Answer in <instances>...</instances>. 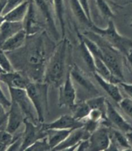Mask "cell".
<instances>
[{
	"label": "cell",
	"instance_id": "d4e9b609",
	"mask_svg": "<svg viewBox=\"0 0 132 151\" xmlns=\"http://www.w3.org/2000/svg\"><path fill=\"white\" fill-rule=\"evenodd\" d=\"M69 2L71 10L77 19L81 24L90 28L93 22L88 17L79 0H69Z\"/></svg>",
	"mask_w": 132,
	"mask_h": 151
},
{
	"label": "cell",
	"instance_id": "ac0fdd59",
	"mask_svg": "<svg viewBox=\"0 0 132 151\" xmlns=\"http://www.w3.org/2000/svg\"><path fill=\"white\" fill-rule=\"evenodd\" d=\"M93 74H94V78L99 86H101L107 94L111 97V99L113 100V101L119 104L123 99V96L121 94V92L117 84L106 80V79L103 78L96 72Z\"/></svg>",
	"mask_w": 132,
	"mask_h": 151
},
{
	"label": "cell",
	"instance_id": "836d02e7",
	"mask_svg": "<svg viewBox=\"0 0 132 151\" xmlns=\"http://www.w3.org/2000/svg\"><path fill=\"white\" fill-rule=\"evenodd\" d=\"M8 112L5 111V107L0 104V129H5L3 128V125H6Z\"/></svg>",
	"mask_w": 132,
	"mask_h": 151
},
{
	"label": "cell",
	"instance_id": "f6af8a7d",
	"mask_svg": "<svg viewBox=\"0 0 132 151\" xmlns=\"http://www.w3.org/2000/svg\"><path fill=\"white\" fill-rule=\"evenodd\" d=\"M130 26L132 27V21H131V24H130Z\"/></svg>",
	"mask_w": 132,
	"mask_h": 151
},
{
	"label": "cell",
	"instance_id": "ab89813d",
	"mask_svg": "<svg viewBox=\"0 0 132 151\" xmlns=\"http://www.w3.org/2000/svg\"><path fill=\"white\" fill-rule=\"evenodd\" d=\"M6 1V0H0V14H1V15L3 11V9L5 8Z\"/></svg>",
	"mask_w": 132,
	"mask_h": 151
},
{
	"label": "cell",
	"instance_id": "74e56055",
	"mask_svg": "<svg viewBox=\"0 0 132 151\" xmlns=\"http://www.w3.org/2000/svg\"><path fill=\"white\" fill-rule=\"evenodd\" d=\"M81 6H83L84 10L86 12L88 17L92 21L91 18V12H90V5H89V1L88 0H79Z\"/></svg>",
	"mask_w": 132,
	"mask_h": 151
},
{
	"label": "cell",
	"instance_id": "ba28073f",
	"mask_svg": "<svg viewBox=\"0 0 132 151\" xmlns=\"http://www.w3.org/2000/svg\"><path fill=\"white\" fill-rule=\"evenodd\" d=\"M76 91L69 68L65 80L59 87L58 106L59 107H65L70 109L76 103Z\"/></svg>",
	"mask_w": 132,
	"mask_h": 151
},
{
	"label": "cell",
	"instance_id": "60d3db41",
	"mask_svg": "<svg viewBox=\"0 0 132 151\" xmlns=\"http://www.w3.org/2000/svg\"><path fill=\"white\" fill-rule=\"evenodd\" d=\"M126 57L128 59V62H129L130 66L132 68V51H131L129 53H128V55L126 56Z\"/></svg>",
	"mask_w": 132,
	"mask_h": 151
},
{
	"label": "cell",
	"instance_id": "d6a6232c",
	"mask_svg": "<svg viewBox=\"0 0 132 151\" xmlns=\"http://www.w3.org/2000/svg\"><path fill=\"white\" fill-rule=\"evenodd\" d=\"M27 1H29V0H6L5 8L2 12V15L4 16L7 12H9L10 10H11L14 8H15V7L21 5V3Z\"/></svg>",
	"mask_w": 132,
	"mask_h": 151
},
{
	"label": "cell",
	"instance_id": "9a60e30c",
	"mask_svg": "<svg viewBox=\"0 0 132 151\" xmlns=\"http://www.w3.org/2000/svg\"><path fill=\"white\" fill-rule=\"evenodd\" d=\"M90 134L82 127L73 129L64 141L55 147L53 150H76L77 144L81 140L88 139Z\"/></svg>",
	"mask_w": 132,
	"mask_h": 151
},
{
	"label": "cell",
	"instance_id": "7c38bea8",
	"mask_svg": "<svg viewBox=\"0 0 132 151\" xmlns=\"http://www.w3.org/2000/svg\"><path fill=\"white\" fill-rule=\"evenodd\" d=\"M0 82L5 84L8 88L25 89L32 81L23 71L14 70L0 73Z\"/></svg>",
	"mask_w": 132,
	"mask_h": 151
},
{
	"label": "cell",
	"instance_id": "7dc6e473",
	"mask_svg": "<svg viewBox=\"0 0 132 151\" xmlns=\"http://www.w3.org/2000/svg\"><path fill=\"white\" fill-rule=\"evenodd\" d=\"M131 3H132V0H131Z\"/></svg>",
	"mask_w": 132,
	"mask_h": 151
},
{
	"label": "cell",
	"instance_id": "d590c367",
	"mask_svg": "<svg viewBox=\"0 0 132 151\" xmlns=\"http://www.w3.org/2000/svg\"><path fill=\"white\" fill-rule=\"evenodd\" d=\"M0 104H1L2 106H4L5 107V109L9 108L10 104H11V102L6 98L4 92L2 90L1 86H0Z\"/></svg>",
	"mask_w": 132,
	"mask_h": 151
},
{
	"label": "cell",
	"instance_id": "2e32d148",
	"mask_svg": "<svg viewBox=\"0 0 132 151\" xmlns=\"http://www.w3.org/2000/svg\"><path fill=\"white\" fill-rule=\"evenodd\" d=\"M10 102H11V104H10L9 111L8 112L5 129L14 134L18 130L21 125L23 124L25 117L18 105L16 102L12 101Z\"/></svg>",
	"mask_w": 132,
	"mask_h": 151
},
{
	"label": "cell",
	"instance_id": "ffe728a7",
	"mask_svg": "<svg viewBox=\"0 0 132 151\" xmlns=\"http://www.w3.org/2000/svg\"><path fill=\"white\" fill-rule=\"evenodd\" d=\"M23 29L22 22L4 21L0 25V47L7 39Z\"/></svg>",
	"mask_w": 132,
	"mask_h": 151
},
{
	"label": "cell",
	"instance_id": "e0dca14e",
	"mask_svg": "<svg viewBox=\"0 0 132 151\" xmlns=\"http://www.w3.org/2000/svg\"><path fill=\"white\" fill-rule=\"evenodd\" d=\"M69 70L72 80L76 81L78 85L93 94H98L99 91L95 84L79 66L74 64L69 67Z\"/></svg>",
	"mask_w": 132,
	"mask_h": 151
},
{
	"label": "cell",
	"instance_id": "3957f363",
	"mask_svg": "<svg viewBox=\"0 0 132 151\" xmlns=\"http://www.w3.org/2000/svg\"><path fill=\"white\" fill-rule=\"evenodd\" d=\"M83 34L91 39L99 46L101 52V58L108 68L117 84L123 81L124 76L122 53L91 30L87 31Z\"/></svg>",
	"mask_w": 132,
	"mask_h": 151
},
{
	"label": "cell",
	"instance_id": "603a6c76",
	"mask_svg": "<svg viewBox=\"0 0 132 151\" xmlns=\"http://www.w3.org/2000/svg\"><path fill=\"white\" fill-rule=\"evenodd\" d=\"M78 37L79 39V50L80 55L83 59L84 64L88 68L92 73L95 72V63H94V59L93 57L90 50H88L87 45L83 41V38H82L81 34H79V32H77Z\"/></svg>",
	"mask_w": 132,
	"mask_h": 151
},
{
	"label": "cell",
	"instance_id": "83f0119b",
	"mask_svg": "<svg viewBox=\"0 0 132 151\" xmlns=\"http://www.w3.org/2000/svg\"><path fill=\"white\" fill-rule=\"evenodd\" d=\"M94 2L95 3L96 6L97 7L100 12L105 18L108 19L109 20L112 19V18L115 16L113 12L108 4V3L106 1V0H94Z\"/></svg>",
	"mask_w": 132,
	"mask_h": 151
},
{
	"label": "cell",
	"instance_id": "4fadbf2b",
	"mask_svg": "<svg viewBox=\"0 0 132 151\" xmlns=\"http://www.w3.org/2000/svg\"><path fill=\"white\" fill-rule=\"evenodd\" d=\"M45 130L61 129V130H73L83 127V121L77 120L72 115L63 114L56 120L48 123H43Z\"/></svg>",
	"mask_w": 132,
	"mask_h": 151
},
{
	"label": "cell",
	"instance_id": "7402d4cb",
	"mask_svg": "<svg viewBox=\"0 0 132 151\" xmlns=\"http://www.w3.org/2000/svg\"><path fill=\"white\" fill-rule=\"evenodd\" d=\"M52 5L55 16L58 19L61 30V37L65 35V0H52Z\"/></svg>",
	"mask_w": 132,
	"mask_h": 151
},
{
	"label": "cell",
	"instance_id": "f546056e",
	"mask_svg": "<svg viewBox=\"0 0 132 151\" xmlns=\"http://www.w3.org/2000/svg\"><path fill=\"white\" fill-rule=\"evenodd\" d=\"M0 67L4 72H10L14 70L12 64L6 53L0 48Z\"/></svg>",
	"mask_w": 132,
	"mask_h": 151
},
{
	"label": "cell",
	"instance_id": "b9f144b4",
	"mask_svg": "<svg viewBox=\"0 0 132 151\" xmlns=\"http://www.w3.org/2000/svg\"><path fill=\"white\" fill-rule=\"evenodd\" d=\"M7 150L6 147L3 145L1 143H0V150Z\"/></svg>",
	"mask_w": 132,
	"mask_h": 151
},
{
	"label": "cell",
	"instance_id": "6da1fadb",
	"mask_svg": "<svg viewBox=\"0 0 132 151\" xmlns=\"http://www.w3.org/2000/svg\"><path fill=\"white\" fill-rule=\"evenodd\" d=\"M48 39L43 34L40 37L26 41L21 48L6 52L14 70L27 74L32 81H43L45 68L53 52L48 51Z\"/></svg>",
	"mask_w": 132,
	"mask_h": 151
},
{
	"label": "cell",
	"instance_id": "ee69618b",
	"mask_svg": "<svg viewBox=\"0 0 132 151\" xmlns=\"http://www.w3.org/2000/svg\"><path fill=\"white\" fill-rule=\"evenodd\" d=\"M4 73V71H3V70L1 69V68L0 67V73Z\"/></svg>",
	"mask_w": 132,
	"mask_h": 151
},
{
	"label": "cell",
	"instance_id": "30bf717a",
	"mask_svg": "<svg viewBox=\"0 0 132 151\" xmlns=\"http://www.w3.org/2000/svg\"><path fill=\"white\" fill-rule=\"evenodd\" d=\"M38 11H40L44 17L46 23L53 38L56 40L59 39L60 35L56 27L54 16L53 13L52 3L50 0H33Z\"/></svg>",
	"mask_w": 132,
	"mask_h": 151
},
{
	"label": "cell",
	"instance_id": "52a82bcc",
	"mask_svg": "<svg viewBox=\"0 0 132 151\" xmlns=\"http://www.w3.org/2000/svg\"><path fill=\"white\" fill-rule=\"evenodd\" d=\"M23 124L25 130L21 133L22 145L21 150H27L28 147L37 140L47 136V132L43 127V123H34L25 118Z\"/></svg>",
	"mask_w": 132,
	"mask_h": 151
},
{
	"label": "cell",
	"instance_id": "f1b7e54d",
	"mask_svg": "<svg viewBox=\"0 0 132 151\" xmlns=\"http://www.w3.org/2000/svg\"><path fill=\"white\" fill-rule=\"evenodd\" d=\"M27 150L32 151H46L52 150L51 147L49 145L47 136L43 138H41L35 142L33 144L28 147Z\"/></svg>",
	"mask_w": 132,
	"mask_h": 151
},
{
	"label": "cell",
	"instance_id": "8d00e7d4",
	"mask_svg": "<svg viewBox=\"0 0 132 151\" xmlns=\"http://www.w3.org/2000/svg\"><path fill=\"white\" fill-rule=\"evenodd\" d=\"M118 84L123 89L124 91L129 96V98L132 99V84L126 83L124 81L120 82Z\"/></svg>",
	"mask_w": 132,
	"mask_h": 151
},
{
	"label": "cell",
	"instance_id": "8992f818",
	"mask_svg": "<svg viewBox=\"0 0 132 151\" xmlns=\"http://www.w3.org/2000/svg\"><path fill=\"white\" fill-rule=\"evenodd\" d=\"M10 101L16 102L23 113L25 117L34 123H39L37 115L25 89L9 88Z\"/></svg>",
	"mask_w": 132,
	"mask_h": 151
},
{
	"label": "cell",
	"instance_id": "4dcf8cb0",
	"mask_svg": "<svg viewBox=\"0 0 132 151\" xmlns=\"http://www.w3.org/2000/svg\"><path fill=\"white\" fill-rule=\"evenodd\" d=\"M14 139L15 136L12 133L7 131L6 129H0V143L6 147L7 149L14 142Z\"/></svg>",
	"mask_w": 132,
	"mask_h": 151
},
{
	"label": "cell",
	"instance_id": "9c48e42d",
	"mask_svg": "<svg viewBox=\"0 0 132 151\" xmlns=\"http://www.w3.org/2000/svg\"><path fill=\"white\" fill-rule=\"evenodd\" d=\"M111 127L102 125L93 132L89 137L90 143V150H108L111 141L110 137Z\"/></svg>",
	"mask_w": 132,
	"mask_h": 151
},
{
	"label": "cell",
	"instance_id": "4316f807",
	"mask_svg": "<svg viewBox=\"0 0 132 151\" xmlns=\"http://www.w3.org/2000/svg\"><path fill=\"white\" fill-rule=\"evenodd\" d=\"M106 101L105 97L103 96H98L86 100L91 109H99L106 113Z\"/></svg>",
	"mask_w": 132,
	"mask_h": 151
},
{
	"label": "cell",
	"instance_id": "277c9868",
	"mask_svg": "<svg viewBox=\"0 0 132 151\" xmlns=\"http://www.w3.org/2000/svg\"><path fill=\"white\" fill-rule=\"evenodd\" d=\"M49 86L44 81H32L25 89L33 104L39 123H43L49 111Z\"/></svg>",
	"mask_w": 132,
	"mask_h": 151
},
{
	"label": "cell",
	"instance_id": "e575fe53",
	"mask_svg": "<svg viewBox=\"0 0 132 151\" xmlns=\"http://www.w3.org/2000/svg\"><path fill=\"white\" fill-rule=\"evenodd\" d=\"M90 143L88 139H84L78 143L76 150H90Z\"/></svg>",
	"mask_w": 132,
	"mask_h": 151
},
{
	"label": "cell",
	"instance_id": "8fae6325",
	"mask_svg": "<svg viewBox=\"0 0 132 151\" xmlns=\"http://www.w3.org/2000/svg\"><path fill=\"white\" fill-rule=\"evenodd\" d=\"M106 116L108 127L118 129L124 133L132 131L131 125L108 100L106 101Z\"/></svg>",
	"mask_w": 132,
	"mask_h": 151
},
{
	"label": "cell",
	"instance_id": "484cf974",
	"mask_svg": "<svg viewBox=\"0 0 132 151\" xmlns=\"http://www.w3.org/2000/svg\"><path fill=\"white\" fill-rule=\"evenodd\" d=\"M72 111V116L77 120L83 121L88 116L90 112V107L87 103L86 100L76 103L73 107L70 109Z\"/></svg>",
	"mask_w": 132,
	"mask_h": 151
},
{
	"label": "cell",
	"instance_id": "7bdbcfd3",
	"mask_svg": "<svg viewBox=\"0 0 132 151\" xmlns=\"http://www.w3.org/2000/svg\"><path fill=\"white\" fill-rule=\"evenodd\" d=\"M4 21H5L4 16H3V15H1V14H0V25H1V24H2V23H3Z\"/></svg>",
	"mask_w": 132,
	"mask_h": 151
},
{
	"label": "cell",
	"instance_id": "d6986e66",
	"mask_svg": "<svg viewBox=\"0 0 132 151\" xmlns=\"http://www.w3.org/2000/svg\"><path fill=\"white\" fill-rule=\"evenodd\" d=\"M27 35L23 29L17 32L12 37L9 38L1 45L0 48L5 52H10L18 50L25 44Z\"/></svg>",
	"mask_w": 132,
	"mask_h": 151
},
{
	"label": "cell",
	"instance_id": "44dd1931",
	"mask_svg": "<svg viewBox=\"0 0 132 151\" xmlns=\"http://www.w3.org/2000/svg\"><path fill=\"white\" fill-rule=\"evenodd\" d=\"M31 0L27 1L17 6L14 8L9 12L5 14V21L12 22H22L28 11Z\"/></svg>",
	"mask_w": 132,
	"mask_h": 151
},
{
	"label": "cell",
	"instance_id": "bcb514c9",
	"mask_svg": "<svg viewBox=\"0 0 132 151\" xmlns=\"http://www.w3.org/2000/svg\"><path fill=\"white\" fill-rule=\"evenodd\" d=\"M50 2H51V3H52V0H50Z\"/></svg>",
	"mask_w": 132,
	"mask_h": 151
},
{
	"label": "cell",
	"instance_id": "1f68e13d",
	"mask_svg": "<svg viewBox=\"0 0 132 151\" xmlns=\"http://www.w3.org/2000/svg\"><path fill=\"white\" fill-rule=\"evenodd\" d=\"M119 104L124 112L132 119V99L123 98Z\"/></svg>",
	"mask_w": 132,
	"mask_h": 151
},
{
	"label": "cell",
	"instance_id": "cb8c5ba5",
	"mask_svg": "<svg viewBox=\"0 0 132 151\" xmlns=\"http://www.w3.org/2000/svg\"><path fill=\"white\" fill-rule=\"evenodd\" d=\"M72 130H61V129H48L46 130L47 138L51 150L59 145L66 139Z\"/></svg>",
	"mask_w": 132,
	"mask_h": 151
},
{
	"label": "cell",
	"instance_id": "5b68a950",
	"mask_svg": "<svg viewBox=\"0 0 132 151\" xmlns=\"http://www.w3.org/2000/svg\"><path fill=\"white\" fill-rule=\"evenodd\" d=\"M90 29L102 37L114 48L118 50L123 55L126 57L128 53L132 51V40L119 33L112 19L108 20V25L105 28H100L92 23Z\"/></svg>",
	"mask_w": 132,
	"mask_h": 151
},
{
	"label": "cell",
	"instance_id": "5bb4252c",
	"mask_svg": "<svg viewBox=\"0 0 132 151\" xmlns=\"http://www.w3.org/2000/svg\"><path fill=\"white\" fill-rule=\"evenodd\" d=\"M23 28L27 37L32 36L40 32V24L39 23L38 9L33 0H31L28 11L23 21Z\"/></svg>",
	"mask_w": 132,
	"mask_h": 151
},
{
	"label": "cell",
	"instance_id": "f35d334b",
	"mask_svg": "<svg viewBox=\"0 0 132 151\" xmlns=\"http://www.w3.org/2000/svg\"><path fill=\"white\" fill-rule=\"evenodd\" d=\"M125 134H126V136L127 139L128 141V143H129L130 148H131V149H132V131L126 132V133H125Z\"/></svg>",
	"mask_w": 132,
	"mask_h": 151
},
{
	"label": "cell",
	"instance_id": "7a4b0ae2",
	"mask_svg": "<svg viewBox=\"0 0 132 151\" xmlns=\"http://www.w3.org/2000/svg\"><path fill=\"white\" fill-rule=\"evenodd\" d=\"M69 42L66 38L55 46L45 68L43 81L49 85L59 87L66 77V62Z\"/></svg>",
	"mask_w": 132,
	"mask_h": 151
}]
</instances>
